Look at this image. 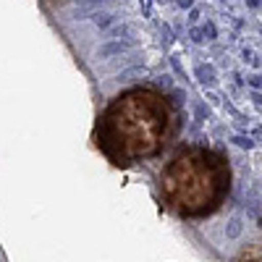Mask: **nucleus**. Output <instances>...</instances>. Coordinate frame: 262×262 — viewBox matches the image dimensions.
<instances>
[{
    "label": "nucleus",
    "instance_id": "obj_1",
    "mask_svg": "<svg viewBox=\"0 0 262 262\" xmlns=\"http://www.w3.org/2000/svg\"><path fill=\"white\" fill-rule=\"evenodd\" d=\"M176 134V107L158 90H128L118 95L97 123L105 155L126 165L152 158Z\"/></svg>",
    "mask_w": 262,
    "mask_h": 262
},
{
    "label": "nucleus",
    "instance_id": "obj_2",
    "mask_svg": "<svg viewBox=\"0 0 262 262\" xmlns=\"http://www.w3.org/2000/svg\"><path fill=\"white\" fill-rule=\"evenodd\" d=\"M163 196L184 217L212 215L231 191V165L221 149L186 147L163 170Z\"/></svg>",
    "mask_w": 262,
    "mask_h": 262
},
{
    "label": "nucleus",
    "instance_id": "obj_3",
    "mask_svg": "<svg viewBox=\"0 0 262 262\" xmlns=\"http://www.w3.org/2000/svg\"><path fill=\"white\" fill-rule=\"evenodd\" d=\"M196 76H200V81H202V84H212V81H215V74H212L210 66H202V69L196 71Z\"/></svg>",
    "mask_w": 262,
    "mask_h": 262
},
{
    "label": "nucleus",
    "instance_id": "obj_4",
    "mask_svg": "<svg viewBox=\"0 0 262 262\" xmlns=\"http://www.w3.org/2000/svg\"><path fill=\"white\" fill-rule=\"evenodd\" d=\"M231 142H233L236 147H242V149H252V147H254V142H252L249 137H242V134H236Z\"/></svg>",
    "mask_w": 262,
    "mask_h": 262
},
{
    "label": "nucleus",
    "instance_id": "obj_5",
    "mask_svg": "<svg viewBox=\"0 0 262 262\" xmlns=\"http://www.w3.org/2000/svg\"><path fill=\"white\" fill-rule=\"evenodd\" d=\"M226 233H228V238H236L238 233H242V221H238V217H233V221L228 223V231H226Z\"/></svg>",
    "mask_w": 262,
    "mask_h": 262
},
{
    "label": "nucleus",
    "instance_id": "obj_6",
    "mask_svg": "<svg viewBox=\"0 0 262 262\" xmlns=\"http://www.w3.org/2000/svg\"><path fill=\"white\" fill-rule=\"evenodd\" d=\"M121 50H123V45H107L100 50V55H111V53H121Z\"/></svg>",
    "mask_w": 262,
    "mask_h": 262
},
{
    "label": "nucleus",
    "instance_id": "obj_7",
    "mask_svg": "<svg viewBox=\"0 0 262 262\" xmlns=\"http://www.w3.org/2000/svg\"><path fill=\"white\" fill-rule=\"evenodd\" d=\"M179 3H181L184 8H189V6H191V0H179Z\"/></svg>",
    "mask_w": 262,
    "mask_h": 262
}]
</instances>
